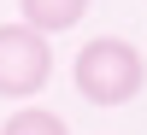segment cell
Segmentation results:
<instances>
[{"instance_id": "1", "label": "cell", "mask_w": 147, "mask_h": 135, "mask_svg": "<svg viewBox=\"0 0 147 135\" xmlns=\"http://www.w3.org/2000/svg\"><path fill=\"white\" fill-rule=\"evenodd\" d=\"M71 77H77V94L88 106H129L141 94V82H147V59H141L136 41H124V35H94L77 53Z\"/></svg>"}, {"instance_id": "2", "label": "cell", "mask_w": 147, "mask_h": 135, "mask_svg": "<svg viewBox=\"0 0 147 135\" xmlns=\"http://www.w3.org/2000/svg\"><path fill=\"white\" fill-rule=\"evenodd\" d=\"M53 77V47L30 24H0V94L6 100H30Z\"/></svg>"}, {"instance_id": "3", "label": "cell", "mask_w": 147, "mask_h": 135, "mask_svg": "<svg viewBox=\"0 0 147 135\" xmlns=\"http://www.w3.org/2000/svg\"><path fill=\"white\" fill-rule=\"evenodd\" d=\"M88 6H94V0H18L24 24H30V30H41V35H65V30H77V24L88 18Z\"/></svg>"}, {"instance_id": "4", "label": "cell", "mask_w": 147, "mask_h": 135, "mask_svg": "<svg viewBox=\"0 0 147 135\" xmlns=\"http://www.w3.org/2000/svg\"><path fill=\"white\" fill-rule=\"evenodd\" d=\"M0 135H71V124L47 106H18V112L0 124Z\"/></svg>"}]
</instances>
